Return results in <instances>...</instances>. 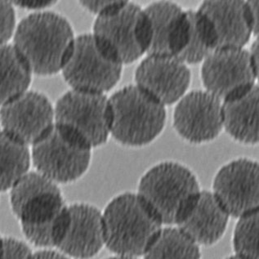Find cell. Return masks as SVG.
I'll return each instance as SVG.
<instances>
[{
    "label": "cell",
    "mask_w": 259,
    "mask_h": 259,
    "mask_svg": "<svg viewBox=\"0 0 259 259\" xmlns=\"http://www.w3.org/2000/svg\"><path fill=\"white\" fill-rule=\"evenodd\" d=\"M11 209L28 244L57 249L70 221V208L57 183L29 171L9 191Z\"/></svg>",
    "instance_id": "1"
},
{
    "label": "cell",
    "mask_w": 259,
    "mask_h": 259,
    "mask_svg": "<svg viewBox=\"0 0 259 259\" xmlns=\"http://www.w3.org/2000/svg\"><path fill=\"white\" fill-rule=\"evenodd\" d=\"M74 38L72 27L65 17L52 12H40L20 22L13 45L31 73L49 76L62 70Z\"/></svg>",
    "instance_id": "2"
},
{
    "label": "cell",
    "mask_w": 259,
    "mask_h": 259,
    "mask_svg": "<svg viewBox=\"0 0 259 259\" xmlns=\"http://www.w3.org/2000/svg\"><path fill=\"white\" fill-rule=\"evenodd\" d=\"M105 246L121 257L144 256L157 239L162 223L138 194H121L102 212Z\"/></svg>",
    "instance_id": "3"
},
{
    "label": "cell",
    "mask_w": 259,
    "mask_h": 259,
    "mask_svg": "<svg viewBox=\"0 0 259 259\" xmlns=\"http://www.w3.org/2000/svg\"><path fill=\"white\" fill-rule=\"evenodd\" d=\"M200 191L196 175L189 168L164 162L143 175L138 195L162 225L179 226L195 206Z\"/></svg>",
    "instance_id": "4"
},
{
    "label": "cell",
    "mask_w": 259,
    "mask_h": 259,
    "mask_svg": "<svg viewBox=\"0 0 259 259\" xmlns=\"http://www.w3.org/2000/svg\"><path fill=\"white\" fill-rule=\"evenodd\" d=\"M109 104L110 133L123 146L143 147L155 140L164 130L165 107L137 85L115 92Z\"/></svg>",
    "instance_id": "5"
},
{
    "label": "cell",
    "mask_w": 259,
    "mask_h": 259,
    "mask_svg": "<svg viewBox=\"0 0 259 259\" xmlns=\"http://www.w3.org/2000/svg\"><path fill=\"white\" fill-rule=\"evenodd\" d=\"M93 35L119 63L136 62L148 49V21L144 9L134 3L118 1L98 16Z\"/></svg>",
    "instance_id": "6"
},
{
    "label": "cell",
    "mask_w": 259,
    "mask_h": 259,
    "mask_svg": "<svg viewBox=\"0 0 259 259\" xmlns=\"http://www.w3.org/2000/svg\"><path fill=\"white\" fill-rule=\"evenodd\" d=\"M92 149L59 126L53 127L32 146L35 171L59 184L79 180L90 168Z\"/></svg>",
    "instance_id": "7"
},
{
    "label": "cell",
    "mask_w": 259,
    "mask_h": 259,
    "mask_svg": "<svg viewBox=\"0 0 259 259\" xmlns=\"http://www.w3.org/2000/svg\"><path fill=\"white\" fill-rule=\"evenodd\" d=\"M111 109L103 94L70 90L54 108V123L68 131L90 148L100 147L108 139Z\"/></svg>",
    "instance_id": "8"
},
{
    "label": "cell",
    "mask_w": 259,
    "mask_h": 259,
    "mask_svg": "<svg viewBox=\"0 0 259 259\" xmlns=\"http://www.w3.org/2000/svg\"><path fill=\"white\" fill-rule=\"evenodd\" d=\"M122 67L121 63L98 45L93 34H88L74 38L62 71L73 90L104 94L119 82Z\"/></svg>",
    "instance_id": "9"
},
{
    "label": "cell",
    "mask_w": 259,
    "mask_h": 259,
    "mask_svg": "<svg viewBox=\"0 0 259 259\" xmlns=\"http://www.w3.org/2000/svg\"><path fill=\"white\" fill-rule=\"evenodd\" d=\"M257 76L249 51L244 49L215 50L204 59L201 69L204 88L221 102L249 90Z\"/></svg>",
    "instance_id": "10"
},
{
    "label": "cell",
    "mask_w": 259,
    "mask_h": 259,
    "mask_svg": "<svg viewBox=\"0 0 259 259\" xmlns=\"http://www.w3.org/2000/svg\"><path fill=\"white\" fill-rule=\"evenodd\" d=\"M54 124V109L46 96L26 91L0 108L3 132L26 147L38 142Z\"/></svg>",
    "instance_id": "11"
},
{
    "label": "cell",
    "mask_w": 259,
    "mask_h": 259,
    "mask_svg": "<svg viewBox=\"0 0 259 259\" xmlns=\"http://www.w3.org/2000/svg\"><path fill=\"white\" fill-rule=\"evenodd\" d=\"M259 169L257 162L238 159L220 168L212 194L230 217L240 219L258 210Z\"/></svg>",
    "instance_id": "12"
},
{
    "label": "cell",
    "mask_w": 259,
    "mask_h": 259,
    "mask_svg": "<svg viewBox=\"0 0 259 259\" xmlns=\"http://www.w3.org/2000/svg\"><path fill=\"white\" fill-rule=\"evenodd\" d=\"M174 127L194 144L214 140L223 130L221 101L207 91L191 92L175 107Z\"/></svg>",
    "instance_id": "13"
},
{
    "label": "cell",
    "mask_w": 259,
    "mask_h": 259,
    "mask_svg": "<svg viewBox=\"0 0 259 259\" xmlns=\"http://www.w3.org/2000/svg\"><path fill=\"white\" fill-rule=\"evenodd\" d=\"M191 70L175 57L147 56L135 73L137 86L163 106L174 104L190 86Z\"/></svg>",
    "instance_id": "14"
},
{
    "label": "cell",
    "mask_w": 259,
    "mask_h": 259,
    "mask_svg": "<svg viewBox=\"0 0 259 259\" xmlns=\"http://www.w3.org/2000/svg\"><path fill=\"white\" fill-rule=\"evenodd\" d=\"M198 11L208 21L215 50L243 49L249 42L251 34H254L247 2L239 0L204 1Z\"/></svg>",
    "instance_id": "15"
},
{
    "label": "cell",
    "mask_w": 259,
    "mask_h": 259,
    "mask_svg": "<svg viewBox=\"0 0 259 259\" xmlns=\"http://www.w3.org/2000/svg\"><path fill=\"white\" fill-rule=\"evenodd\" d=\"M70 221L57 250L72 259H90L105 246L102 212L88 203L69 204Z\"/></svg>",
    "instance_id": "16"
},
{
    "label": "cell",
    "mask_w": 259,
    "mask_h": 259,
    "mask_svg": "<svg viewBox=\"0 0 259 259\" xmlns=\"http://www.w3.org/2000/svg\"><path fill=\"white\" fill-rule=\"evenodd\" d=\"M149 26L148 56L177 58L185 45L186 11L172 2H157L144 9Z\"/></svg>",
    "instance_id": "17"
},
{
    "label": "cell",
    "mask_w": 259,
    "mask_h": 259,
    "mask_svg": "<svg viewBox=\"0 0 259 259\" xmlns=\"http://www.w3.org/2000/svg\"><path fill=\"white\" fill-rule=\"evenodd\" d=\"M229 218L212 192L201 191L195 206L178 228L199 246H210L224 236Z\"/></svg>",
    "instance_id": "18"
},
{
    "label": "cell",
    "mask_w": 259,
    "mask_h": 259,
    "mask_svg": "<svg viewBox=\"0 0 259 259\" xmlns=\"http://www.w3.org/2000/svg\"><path fill=\"white\" fill-rule=\"evenodd\" d=\"M258 85L224 101L222 105L223 127L239 143H258Z\"/></svg>",
    "instance_id": "19"
},
{
    "label": "cell",
    "mask_w": 259,
    "mask_h": 259,
    "mask_svg": "<svg viewBox=\"0 0 259 259\" xmlns=\"http://www.w3.org/2000/svg\"><path fill=\"white\" fill-rule=\"evenodd\" d=\"M31 74L13 45H0V106L27 91Z\"/></svg>",
    "instance_id": "20"
},
{
    "label": "cell",
    "mask_w": 259,
    "mask_h": 259,
    "mask_svg": "<svg viewBox=\"0 0 259 259\" xmlns=\"http://www.w3.org/2000/svg\"><path fill=\"white\" fill-rule=\"evenodd\" d=\"M29 147L0 132V193L9 191L30 171Z\"/></svg>",
    "instance_id": "21"
},
{
    "label": "cell",
    "mask_w": 259,
    "mask_h": 259,
    "mask_svg": "<svg viewBox=\"0 0 259 259\" xmlns=\"http://www.w3.org/2000/svg\"><path fill=\"white\" fill-rule=\"evenodd\" d=\"M187 30L185 45L177 57L186 65L202 62L214 51L210 28L204 16L199 11H186Z\"/></svg>",
    "instance_id": "22"
},
{
    "label": "cell",
    "mask_w": 259,
    "mask_h": 259,
    "mask_svg": "<svg viewBox=\"0 0 259 259\" xmlns=\"http://www.w3.org/2000/svg\"><path fill=\"white\" fill-rule=\"evenodd\" d=\"M143 258L201 259V251L200 246L178 227H168L162 228Z\"/></svg>",
    "instance_id": "23"
},
{
    "label": "cell",
    "mask_w": 259,
    "mask_h": 259,
    "mask_svg": "<svg viewBox=\"0 0 259 259\" xmlns=\"http://www.w3.org/2000/svg\"><path fill=\"white\" fill-rule=\"evenodd\" d=\"M238 219L233 233L235 255L243 259H259L258 210Z\"/></svg>",
    "instance_id": "24"
},
{
    "label": "cell",
    "mask_w": 259,
    "mask_h": 259,
    "mask_svg": "<svg viewBox=\"0 0 259 259\" xmlns=\"http://www.w3.org/2000/svg\"><path fill=\"white\" fill-rule=\"evenodd\" d=\"M16 16L13 5L0 1V45H5L15 32Z\"/></svg>",
    "instance_id": "25"
},
{
    "label": "cell",
    "mask_w": 259,
    "mask_h": 259,
    "mask_svg": "<svg viewBox=\"0 0 259 259\" xmlns=\"http://www.w3.org/2000/svg\"><path fill=\"white\" fill-rule=\"evenodd\" d=\"M5 241L3 259H33L34 251L27 242L11 236H5Z\"/></svg>",
    "instance_id": "26"
},
{
    "label": "cell",
    "mask_w": 259,
    "mask_h": 259,
    "mask_svg": "<svg viewBox=\"0 0 259 259\" xmlns=\"http://www.w3.org/2000/svg\"><path fill=\"white\" fill-rule=\"evenodd\" d=\"M118 1H82L80 5L90 13L99 15L111 9Z\"/></svg>",
    "instance_id": "27"
},
{
    "label": "cell",
    "mask_w": 259,
    "mask_h": 259,
    "mask_svg": "<svg viewBox=\"0 0 259 259\" xmlns=\"http://www.w3.org/2000/svg\"><path fill=\"white\" fill-rule=\"evenodd\" d=\"M33 259H72L56 249H38L34 251Z\"/></svg>",
    "instance_id": "28"
},
{
    "label": "cell",
    "mask_w": 259,
    "mask_h": 259,
    "mask_svg": "<svg viewBox=\"0 0 259 259\" xmlns=\"http://www.w3.org/2000/svg\"><path fill=\"white\" fill-rule=\"evenodd\" d=\"M54 3L51 1H17L14 2V5L23 9H42L52 6Z\"/></svg>",
    "instance_id": "29"
},
{
    "label": "cell",
    "mask_w": 259,
    "mask_h": 259,
    "mask_svg": "<svg viewBox=\"0 0 259 259\" xmlns=\"http://www.w3.org/2000/svg\"><path fill=\"white\" fill-rule=\"evenodd\" d=\"M249 15L254 27V35L258 34V1H248Z\"/></svg>",
    "instance_id": "30"
},
{
    "label": "cell",
    "mask_w": 259,
    "mask_h": 259,
    "mask_svg": "<svg viewBox=\"0 0 259 259\" xmlns=\"http://www.w3.org/2000/svg\"><path fill=\"white\" fill-rule=\"evenodd\" d=\"M249 53L252 63L254 66V68L258 72V39L253 42L251 50Z\"/></svg>",
    "instance_id": "31"
},
{
    "label": "cell",
    "mask_w": 259,
    "mask_h": 259,
    "mask_svg": "<svg viewBox=\"0 0 259 259\" xmlns=\"http://www.w3.org/2000/svg\"><path fill=\"white\" fill-rule=\"evenodd\" d=\"M5 249V236L0 234V259L4 258Z\"/></svg>",
    "instance_id": "32"
},
{
    "label": "cell",
    "mask_w": 259,
    "mask_h": 259,
    "mask_svg": "<svg viewBox=\"0 0 259 259\" xmlns=\"http://www.w3.org/2000/svg\"><path fill=\"white\" fill-rule=\"evenodd\" d=\"M106 259H138L135 257H121V256H115V257H108Z\"/></svg>",
    "instance_id": "33"
},
{
    "label": "cell",
    "mask_w": 259,
    "mask_h": 259,
    "mask_svg": "<svg viewBox=\"0 0 259 259\" xmlns=\"http://www.w3.org/2000/svg\"><path fill=\"white\" fill-rule=\"evenodd\" d=\"M226 259H243L241 257H238V256H236V255H232V256H230V257H227Z\"/></svg>",
    "instance_id": "34"
},
{
    "label": "cell",
    "mask_w": 259,
    "mask_h": 259,
    "mask_svg": "<svg viewBox=\"0 0 259 259\" xmlns=\"http://www.w3.org/2000/svg\"><path fill=\"white\" fill-rule=\"evenodd\" d=\"M1 131H2V130H1V125H0V132H1Z\"/></svg>",
    "instance_id": "35"
}]
</instances>
